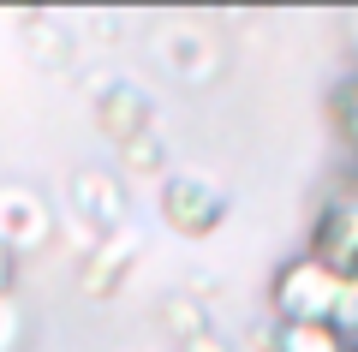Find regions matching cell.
Wrapping results in <instances>:
<instances>
[{"instance_id": "cell-1", "label": "cell", "mask_w": 358, "mask_h": 352, "mask_svg": "<svg viewBox=\"0 0 358 352\" xmlns=\"http://www.w3.org/2000/svg\"><path fill=\"white\" fill-rule=\"evenodd\" d=\"M334 299H341V269L322 263L317 251H299L275 269L268 281V311L281 328H305V323H329Z\"/></svg>"}, {"instance_id": "cell-2", "label": "cell", "mask_w": 358, "mask_h": 352, "mask_svg": "<svg viewBox=\"0 0 358 352\" xmlns=\"http://www.w3.org/2000/svg\"><path fill=\"white\" fill-rule=\"evenodd\" d=\"M221 215H227V197L209 191V185H197V179H167L162 185V221L173 227V233H185V239L215 233Z\"/></svg>"}, {"instance_id": "cell-3", "label": "cell", "mask_w": 358, "mask_h": 352, "mask_svg": "<svg viewBox=\"0 0 358 352\" xmlns=\"http://www.w3.org/2000/svg\"><path fill=\"white\" fill-rule=\"evenodd\" d=\"M48 239V203L24 185H0V245L6 251H36Z\"/></svg>"}, {"instance_id": "cell-4", "label": "cell", "mask_w": 358, "mask_h": 352, "mask_svg": "<svg viewBox=\"0 0 358 352\" xmlns=\"http://www.w3.org/2000/svg\"><path fill=\"white\" fill-rule=\"evenodd\" d=\"M102 126L114 132L120 143L143 138V101L131 96V90H114V96H102Z\"/></svg>"}, {"instance_id": "cell-5", "label": "cell", "mask_w": 358, "mask_h": 352, "mask_svg": "<svg viewBox=\"0 0 358 352\" xmlns=\"http://www.w3.org/2000/svg\"><path fill=\"white\" fill-rule=\"evenodd\" d=\"M275 352H352L329 323H305V328H275Z\"/></svg>"}, {"instance_id": "cell-6", "label": "cell", "mask_w": 358, "mask_h": 352, "mask_svg": "<svg viewBox=\"0 0 358 352\" xmlns=\"http://www.w3.org/2000/svg\"><path fill=\"white\" fill-rule=\"evenodd\" d=\"M329 328L346 340V346L358 340V269H352V275H341V299H334V316H329Z\"/></svg>"}, {"instance_id": "cell-7", "label": "cell", "mask_w": 358, "mask_h": 352, "mask_svg": "<svg viewBox=\"0 0 358 352\" xmlns=\"http://www.w3.org/2000/svg\"><path fill=\"white\" fill-rule=\"evenodd\" d=\"M341 138L352 143V155H358V78L341 90Z\"/></svg>"}, {"instance_id": "cell-8", "label": "cell", "mask_w": 358, "mask_h": 352, "mask_svg": "<svg viewBox=\"0 0 358 352\" xmlns=\"http://www.w3.org/2000/svg\"><path fill=\"white\" fill-rule=\"evenodd\" d=\"M18 346V311H13V299H0V352H13Z\"/></svg>"}, {"instance_id": "cell-9", "label": "cell", "mask_w": 358, "mask_h": 352, "mask_svg": "<svg viewBox=\"0 0 358 352\" xmlns=\"http://www.w3.org/2000/svg\"><path fill=\"white\" fill-rule=\"evenodd\" d=\"M0 299H13V251L0 245Z\"/></svg>"}, {"instance_id": "cell-10", "label": "cell", "mask_w": 358, "mask_h": 352, "mask_svg": "<svg viewBox=\"0 0 358 352\" xmlns=\"http://www.w3.org/2000/svg\"><path fill=\"white\" fill-rule=\"evenodd\" d=\"M352 36H358V18H352Z\"/></svg>"}, {"instance_id": "cell-11", "label": "cell", "mask_w": 358, "mask_h": 352, "mask_svg": "<svg viewBox=\"0 0 358 352\" xmlns=\"http://www.w3.org/2000/svg\"><path fill=\"white\" fill-rule=\"evenodd\" d=\"M352 352H358V340H352Z\"/></svg>"}]
</instances>
